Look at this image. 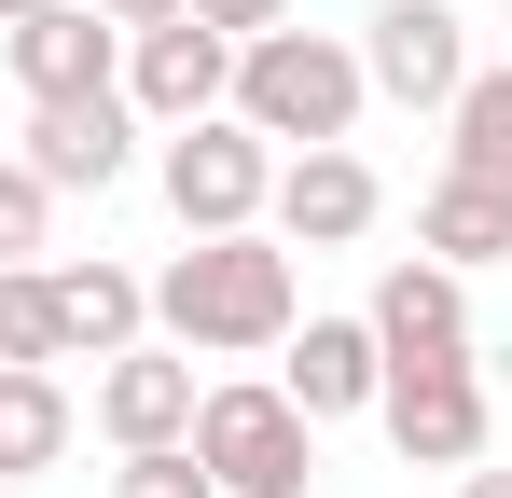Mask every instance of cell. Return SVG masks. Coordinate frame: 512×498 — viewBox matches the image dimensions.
<instances>
[{"instance_id": "obj_18", "label": "cell", "mask_w": 512, "mask_h": 498, "mask_svg": "<svg viewBox=\"0 0 512 498\" xmlns=\"http://www.w3.org/2000/svg\"><path fill=\"white\" fill-rule=\"evenodd\" d=\"M0 360H28V374L70 360V319H56V277L42 263H0Z\"/></svg>"}, {"instance_id": "obj_20", "label": "cell", "mask_w": 512, "mask_h": 498, "mask_svg": "<svg viewBox=\"0 0 512 498\" xmlns=\"http://www.w3.org/2000/svg\"><path fill=\"white\" fill-rule=\"evenodd\" d=\"M111 498H222V485L194 471V443H139V457L111 471Z\"/></svg>"}, {"instance_id": "obj_7", "label": "cell", "mask_w": 512, "mask_h": 498, "mask_svg": "<svg viewBox=\"0 0 512 498\" xmlns=\"http://www.w3.org/2000/svg\"><path fill=\"white\" fill-rule=\"evenodd\" d=\"M222 97H236V42H222V28L167 14V28L125 42V111H139V125H208Z\"/></svg>"}, {"instance_id": "obj_22", "label": "cell", "mask_w": 512, "mask_h": 498, "mask_svg": "<svg viewBox=\"0 0 512 498\" xmlns=\"http://www.w3.org/2000/svg\"><path fill=\"white\" fill-rule=\"evenodd\" d=\"M97 14H111L125 42H139V28H167V14H194V0H97Z\"/></svg>"}, {"instance_id": "obj_21", "label": "cell", "mask_w": 512, "mask_h": 498, "mask_svg": "<svg viewBox=\"0 0 512 498\" xmlns=\"http://www.w3.org/2000/svg\"><path fill=\"white\" fill-rule=\"evenodd\" d=\"M194 28H222V42H263V28H291V0H194Z\"/></svg>"}, {"instance_id": "obj_6", "label": "cell", "mask_w": 512, "mask_h": 498, "mask_svg": "<svg viewBox=\"0 0 512 498\" xmlns=\"http://www.w3.org/2000/svg\"><path fill=\"white\" fill-rule=\"evenodd\" d=\"M360 83L402 97V111H443V97L471 83V28H457V0H374V28H360Z\"/></svg>"}, {"instance_id": "obj_24", "label": "cell", "mask_w": 512, "mask_h": 498, "mask_svg": "<svg viewBox=\"0 0 512 498\" xmlns=\"http://www.w3.org/2000/svg\"><path fill=\"white\" fill-rule=\"evenodd\" d=\"M28 14H56V0H0V28H28Z\"/></svg>"}, {"instance_id": "obj_14", "label": "cell", "mask_w": 512, "mask_h": 498, "mask_svg": "<svg viewBox=\"0 0 512 498\" xmlns=\"http://www.w3.org/2000/svg\"><path fill=\"white\" fill-rule=\"evenodd\" d=\"M42 277H56V319H70V346H84V360H111V346H139V332H153V277H125V263H42Z\"/></svg>"}, {"instance_id": "obj_17", "label": "cell", "mask_w": 512, "mask_h": 498, "mask_svg": "<svg viewBox=\"0 0 512 498\" xmlns=\"http://www.w3.org/2000/svg\"><path fill=\"white\" fill-rule=\"evenodd\" d=\"M443 125H457V180H485V194H512V56L457 83V97H443Z\"/></svg>"}, {"instance_id": "obj_13", "label": "cell", "mask_w": 512, "mask_h": 498, "mask_svg": "<svg viewBox=\"0 0 512 498\" xmlns=\"http://www.w3.org/2000/svg\"><path fill=\"white\" fill-rule=\"evenodd\" d=\"M360 319H374L388 360H457V346H471V277L416 249V263H388V277H374V305H360Z\"/></svg>"}, {"instance_id": "obj_23", "label": "cell", "mask_w": 512, "mask_h": 498, "mask_svg": "<svg viewBox=\"0 0 512 498\" xmlns=\"http://www.w3.org/2000/svg\"><path fill=\"white\" fill-rule=\"evenodd\" d=\"M457 498H512V471H457Z\"/></svg>"}, {"instance_id": "obj_5", "label": "cell", "mask_w": 512, "mask_h": 498, "mask_svg": "<svg viewBox=\"0 0 512 498\" xmlns=\"http://www.w3.org/2000/svg\"><path fill=\"white\" fill-rule=\"evenodd\" d=\"M263 194H277V139H250L236 111L167 125V208H180V236H250Z\"/></svg>"}, {"instance_id": "obj_1", "label": "cell", "mask_w": 512, "mask_h": 498, "mask_svg": "<svg viewBox=\"0 0 512 498\" xmlns=\"http://www.w3.org/2000/svg\"><path fill=\"white\" fill-rule=\"evenodd\" d=\"M291 319H305V291H291V249L263 236H194L153 277V332H167L180 360H263V346H291Z\"/></svg>"}, {"instance_id": "obj_16", "label": "cell", "mask_w": 512, "mask_h": 498, "mask_svg": "<svg viewBox=\"0 0 512 498\" xmlns=\"http://www.w3.org/2000/svg\"><path fill=\"white\" fill-rule=\"evenodd\" d=\"M70 388L56 374H28V360H0V485H42L56 457H70Z\"/></svg>"}, {"instance_id": "obj_3", "label": "cell", "mask_w": 512, "mask_h": 498, "mask_svg": "<svg viewBox=\"0 0 512 498\" xmlns=\"http://www.w3.org/2000/svg\"><path fill=\"white\" fill-rule=\"evenodd\" d=\"M194 471L222 498H305L319 415H291V388H208L194 402Z\"/></svg>"}, {"instance_id": "obj_8", "label": "cell", "mask_w": 512, "mask_h": 498, "mask_svg": "<svg viewBox=\"0 0 512 498\" xmlns=\"http://www.w3.org/2000/svg\"><path fill=\"white\" fill-rule=\"evenodd\" d=\"M374 208H388V180L346 153V139H319V153L277 166V194H263V222H277V249H360L374 236Z\"/></svg>"}, {"instance_id": "obj_9", "label": "cell", "mask_w": 512, "mask_h": 498, "mask_svg": "<svg viewBox=\"0 0 512 498\" xmlns=\"http://www.w3.org/2000/svg\"><path fill=\"white\" fill-rule=\"evenodd\" d=\"M28 166H42L56 194H111V180L139 166V111H125V83H111V97H28Z\"/></svg>"}, {"instance_id": "obj_4", "label": "cell", "mask_w": 512, "mask_h": 498, "mask_svg": "<svg viewBox=\"0 0 512 498\" xmlns=\"http://www.w3.org/2000/svg\"><path fill=\"white\" fill-rule=\"evenodd\" d=\"M374 415H388L402 471H485V429H499V402H485V360H471V346H457V360H388Z\"/></svg>"}, {"instance_id": "obj_11", "label": "cell", "mask_w": 512, "mask_h": 498, "mask_svg": "<svg viewBox=\"0 0 512 498\" xmlns=\"http://www.w3.org/2000/svg\"><path fill=\"white\" fill-rule=\"evenodd\" d=\"M194 402H208V388H194V360L153 346V332H139V346H111V374H97V429H111L125 457H139V443H194Z\"/></svg>"}, {"instance_id": "obj_10", "label": "cell", "mask_w": 512, "mask_h": 498, "mask_svg": "<svg viewBox=\"0 0 512 498\" xmlns=\"http://www.w3.org/2000/svg\"><path fill=\"white\" fill-rule=\"evenodd\" d=\"M277 388H291V415H374V388H388V346H374V319H291V346H277Z\"/></svg>"}, {"instance_id": "obj_12", "label": "cell", "mask_w": 512, "mask_h": 498, "mask_svg": "<svg viewBox=\"0 0 512 498\" xmlns=\"http://www.w3.org/2000/svg\"><path fill=\"white\" fill-rule=\"evenodd\" d=\"M0 42H14V83H28V97H111V83H125V28H111L97 0H56V14L0 28Z\"/></svg>"}, {"instance_id": "obj_2", "label": "cell", "mask_w": 512, "mask_h": 498, "mask_svg": "<svg viewBox=\"0 0 512 498\" xmlns=\"http://www.w3.org/2000/svg\"><path fill=\"white\" fill-rule=\"evenodd\" d=\"M360 42H333V28H263V42H236V125L250 139H291V153H319V139H346L360 125Z\"/></svg>"}, {"instance_id": "obj_19", "label": "cell", "mask_w": 512, "mask_h": 498, "mask_svg": "<svg viewBox=\"0 0 512 498\" xmlns=\"http://www.w3.org/2000/svg\"><path fill=\"white\" fill-rule=\"evenodd\" d=\"M56 249V180L28 153H0V263H42Z\"/></svg>"}, {"instance_id": "obj_15", "label": "cell", "mask_w": 512, "mask_h": 498, "mask_svg": "<svg viewBox=\"0 0 512 498\" xmlns=\"http://www.w3.org/2000/svg\"><path fill=\"white\" fill-rule=\"evenodd\" d=\"M416 249L429 263H457V277H485V263H512V194H485V180H429L416 194Z\"/></svg>"}]
</instances>
